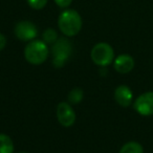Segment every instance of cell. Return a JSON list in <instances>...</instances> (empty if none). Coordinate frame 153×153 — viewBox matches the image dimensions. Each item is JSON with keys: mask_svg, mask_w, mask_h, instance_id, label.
<instances>
[{"mask_svg": "<svg viewBox=\"0 0 153 153\" xmlns=\"http://www.w3.org/2000/svg\"><path fill=\"white\" fill-rule=\"evenodd\" d=\"M59 28L66 37H74L80 33L82 28V18L74 10H66L62 12L58 19Z\"/></svg>", "mask_w": 153, "mask_h": 153, "instance_id": "6da1fadb", "label": "cell"}, {"mask_svg": "<svg viewBox=\"0 0 153 153\" xmlns=\"http://www.w3.org/2000/svg\"><path fill=\"white\" fill-rule=\"evenodd\" d=\"M48 47L44 41L33 40L24 48V58L30 64L40 65L48 58Z\"/></svg>", "mask_w": 153, "mask_h": 153, "instance_id": "7a4b0ae2", "label": "cell"}, {"mask_svg": "<svg viewBox=\"0 0 153 153\" xmlns=\"http://www.w3.org/2000/svg\"><path fill=\"white\" fill-rule=\"evenodd\" d=\"M71 43L66 38H59L53 45V64L55 67H62L71 55Z\"/></svg>", "mask_w": 153, "mask_h": 153, "instance_id": "3957f363", "label": "cell"}, {"mask_svg": "<svg viewBox=\"0 0 153 153\" xmlns=\"http://www.w3.org/2000/svg\"><path fill=\"white\" fill-rule=\"evenodd\" d=\"M90 57L94 64L104 67V66H108L113 62L114 51L108 43L101 42L92 47Z\"/></svg>", "mask_w": 153, "mask_h": 153, "instance_id": "277c9868", "label": "cell"}, {"mask_svg": "<svg viewBox=\"0 0 153 153\" xmlns=\"http://www.w3.org/2000/svg\"><path fill=\"white\" fill-rule=\"evenodd\" d=\"M135 111L140 115H153V91H148L140 94L133 104Z\"/></svg>", "mask_w": 153, "mask_h": 153, "instance_id": "5b68a950", "label": "cell"}, {"mask_svg": "<svg viewBox=\"0 0 153 153\" xmlns=\"http://www.w3.org/2000/svg\"><path fill=\"white\" fill-rule=\"evenodd\" d=\"M15 35L21 41H33L38 35V30L33 22L20 21L15 26Z\"/></svg>", "mask_w": 153, "mask_h": 153, "instance_id": "8992f818", "label": "cell"}, {"mask_svg": "<svg viewBox=\"0 0 153 153\" xmlns=\"http://www.w3.org/2000/svg\"><path fill=\"white\" fill-rule=\"evenodd\" d=\"M57 117L59 123L64 127H70L76 122V113L68 103L61 102L57 107Z\"/></svg>", "mask_w": 153, "mask_h": 153, "instance_id": "52a82bcc", "label": "cell"}, {"mask_svg": "<svg viewBox=\"0 0 153 153\" xmlns=\"http://www.w3.org/2000/svg\"><path fill=\"white\" fill-rule=\"evenodd\" d=\"M114 99L117 103L122 107H129L132 103L133 94L128 86L120 85L114 90Z\"/></svg>", "mask_w": 153, "mask_h": 153, "instance_id": "ba28073f", "label": "cell"}, {"mask_svg": "<svg viewBox=\"0 0 153 153\" xmlns=\"http://www.w3.org/2000/svg\"><path fill=\"white\" fill-rule=\"evenodd\" d=\"M134 67V60L129 55H120L114 60V69L120 74H128Z\"/></svg>", "mask_w": 153, "mask_h": 153, "instance_id": "9c48e42d", "label": "cell"}, {"mask_svg": "<svg viewBox=\"0 0 153 153\" xmlns=\"http://www.w3.org/2000/svg\"><path fill=\"white\" fill-rule=\"evenodd\" d=\"M0 153H14L13 140L3 133H0Z\"/></svg>", "mask_w": 153, "mask_h": 153, "instance_id": "30bf717a", "label": "cell"}, {"mask_svg": "<svg viewBox=\"0 0 153 153\" xmlns=\"http://www.w3.org/2000/svg\"><path fill=\"white\" fill-rule=\"evenodd\" d=\"M120 153H144V149L140 143L128 142L121 148Z\"/></svg>", "mask_w": 153, "mask_h": 153, "instance_id": "8fae6325", "label": "cell"}, {"mask_svg": "<svg viewBox=\"0 0 153 153\" xmlns=\"http://www.w3.org/2000/svg\"><path fill=\"white\" fill-rule=\"evenodd\" d=\"M42 38H43V41H44L46 44H53L56 41L58 40V34L55 30L53 28H47L43 32V35H42Z\"/></svg>", "mask_w": 153, "mask_h": 153, "instance_id": "7c38bea8", "label": "cell"}, {"mask_svg": "<svg viewBox=\"0 0 153 153\" xmlns=\"http://www.w3.org/2000/svg\"><path fill=\"white\" fill-rule=\"evenodd\" d=\"M83 100V90L80 88H74L68 94V101L71 104H79Z\"/></svg>", "mask_w": 153, "mask_h": 153, "instance_id": "4fadbf2b", "label": "cell"}, {"mask_svg": "<svg viewBox=\"0 0 153 153\" xmlns=\"http://www.w3.org/2000/svg\"><path fill=\"white\" fill-rule=\"evenodd\" d=\"M27 3L34 10H42L46 5L47 0H27Z\"/></svg>", "mask_w": 153, "mask_h": 153, "instance_id": "5bb4252c", "label": "cell"}, {"mask_svg": "<svg viewBox=\"0 0 153 153\" xmlns=\"http://www.w3.org/2000/svg\"><path fill=\"white\" fill-rule=\"evenodd\" d=\"M55 2L58 7L64 9V7H68L70 4H71L72 0H55Z\"/></svg>", "mask_w": 153, "mask_h": 153, "instance_id": "9a60e30c", "label": "cell"}, {"mask_svg": "<svg viewBox=\"0 0 153 153\" xmlns=\"http://www.w3.org/2000/svg\"><path fill=\"white\" fill-rule=\"evenodd\" d=\"M7 45V38L4 35L0 34V51H2Z\"/></svg>", "mask_w": 153, "mask_h": 153, "instance_id": "2e32d148", "label": "cell"}, {"mask_svg": "<svg viewBox=\"0 0 153 153\" xmlns=\"http://www.w3.org/2000/svg\"><path fill=\"white\" fill-rule=\"evenodd\" d=\"M20 153H27V152H20Z\"/></svg>", "mask_w": 153, "mask_h": 153, "instance_id": "e0dca14e", "label": "cell"}]
</instances>
